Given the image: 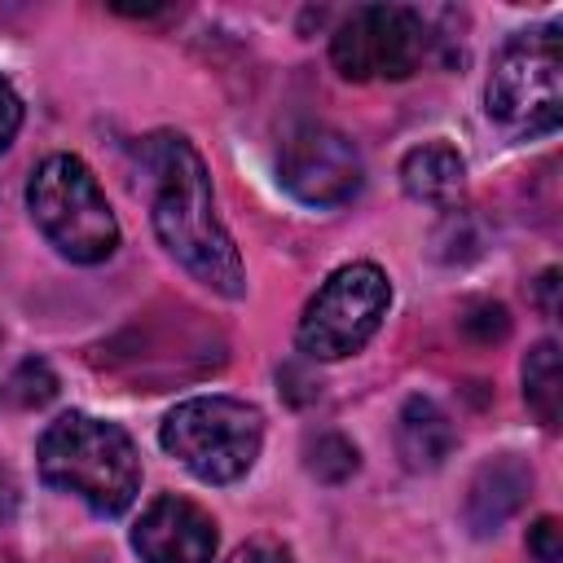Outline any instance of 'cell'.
I'll list each match as a JSON object with an SVG mask.
<instances>
[{"mask_svg": "<svg viewBox=\"0 0 563 563\" xmlns=\"http://www.w3.org/2000/svg\"><path fill=\"white\" fill-rule=\"evenodd\" d=\"M163 449L202 484L242 479L264 444V413L233 396H194L158 427Z\"/></svg>", "mask_w": 563, "mask_h": 563, "instance_id": "4", "label": "cell"}, {"mask_svg": "<svg viewBox=\"0 0 563 563\" xmlns=\"http://www.w3.org/2000/svg\"><path fill=\"white\" fill-rule=\"evenodd\" d=\"M387 308H391L387 273L378 264H365V260L343 264L308 299L299 330H295V343L308 361H343L378 334Z\"/></svg>", "mask_w": 563, "mask_h": 563, "instance_id": "6", "label": "cell"}, {"mask_svg": "<svg viewBox=\"0 0 563 563\" xmlns=\"http://www.w3.org/2000/svg\"><path fill=\"white\" fill-rule=\"evenodd\" d=\"M141 563H216V523L189 497H154L132 528Z\"/></svg>", "mask_w": 563, "mask_h": 563, "instance_id": "9", "label": "cell"}, {"mask_svg": "<svg viewBox=\"0 0 563 563\" xmlns=\"http://www.w3.org/2000/svg\"><path fill=\"white\" fill-rule=\"evenodd\" d=\"M528 554L537 563H559L563 559V523L554 515H541L532 528H528Z\"/></svg>", "mask_w": 563, "mask_h": 563, "instance_id": "17", "label": "cell"}, {"mask_svg": "<svg viewBox=\"0 0 563 563\" xmlns=\"http://www.w3.org/2000/svg\"><path fill=\"white\" fill-rule=\"evenodd\" d=\"M457 431L431 396H409L396 413V453L409 471H435L453 453Z\"/></svg>", "mask_w": 563, "mask_h": 563, "instance_id": "11", "label": "cell"}, {"mask_svg": "<svg viewBox=\"0 0 563 563\" xmlns=\"http://www.w3.org/2000/svg\"><path fill=\"white\" fill-rule=\"evenodd\" d=\"M427 53V22L405 4H361L330 35V62L343 79H409Z\"/></svg>", "mask_w": 563, "mask_h": 563, "instance_id": "7", "label": "cell"}, {"mask_svg": "<svg viewBox=\"0 0 563 563\" xmlns=\"http://www.w3.org/2000/svg\"><path fill=\"white\" fill-rule=\"evenodd\" d=\"M559 268H545L541 277H537V303H541V312L545 317H559Z\"/></svg>", "mask_w": 563, "mask_h": 563, "instance_id": "20", "label": "cell"}, {"mask_svg": "<svg viewBox=\"0 0 563 563\" xmlns=\"http://www.w3.org/2000/svg\"><path fill=\"white\" fill-rule=\"evenodd\" d=\"M26 207L48 246H57L70 264H101L119 246V220L88 163L75 154H48L31 172Z\"/></svg>", "mask_w": 563, "mask_h": 563, "instance_id": "3", "label": "cell"}, {"mask_svg": "<svg viewBox=\"0 0 563 563\" xmlns=\"http://www.w3.org/2000/svg\"><path fill=\"white\" fill-rule=\"evenodd\" d=\"M18 128H22V101H18V92H13V84L0 75V154L13 145V136H18Z\"/></svg>", "mask_w": 563, "mask_h": 563, "instance_id": "18", "label": "cell"}, {"mask_svg": "<svg viewBox=\"0 0 563 563\" xmlns=\"http://www.w3.org/2000/svg\"><path fill=\"white\" fill-rule=\"evenodd\" d=\"M488 119L519 136L554 132L563 119V40L559 22L515 31L488 70Z\"/></svg>", "mask_w": 563, "mask_h": 563, "instance_id": "5", "label": "cell"}, {"mask_svg": "<svg viewBox=\"0 0 563 563\" xmlns=\"http://www.w3.org/2000/svg\"><path fill=\"white\" fill-rule=\"evenodd\" d=\"M528 488H532V471H528L523 457L501 453V457L484 462L479 475L471 479V493H466V523H471V532H479V537L497 532L528 501Z\"/></svg>", "mask_w": 563, "mask_h": 563, "instance_id": "10", "label": "cell"}, {"mask_svg": "<svg viewBox=\"0 0 563 563\" xmlns=\"http://www.w3.org/2000/svg\"><path fill=\"white\" fill-rule=\"evenodd\" d=\"M224 563H295V554H290L282 541H246V545H238Z\"/></svg>", "mask_w": 563, "mask_h": 563, "instance_id": "19", "label": "cell"}, {"mask_svg": "<svg viewBox=\"0 0 563 563\" xmlns=\"http://www.w3.org/2000/svg\"><path fill=\"white\" fill-rule=\"evenodd\" d=\"M145 180H150V220L167 255L207 290L224 299L246 295L242 255L216 216V194L202 154L180 132H154L141 145Z\"/></svg>", "mask_w": 563, "mask_h": 563, "instance_id": "1", "label": "cell"}, {"mask_svg": "<svg viewBox=\"0 0 563 563\" xmlns=\"http://www.w3.org/2000/svg\"><path fill=\"white\" fill-rule=\"evenodd\" d=\"M361 466V457H356V444L352 440H343V435H317L312 444H308V471L317 475V479H325V484H343L352 471Z\"/></svg>", "mask_w": 563, "mask_h": 563, "instance_id": "15", "label": "cell"}, {"mask_svg": "<svg viewBox=\"0 0 563 563\" xmlns=\"http://www.w3.org/2000/svg\"><path fill=\"white\" fill-rule=\"evenodd\" d=\"M400 185L413 202L427 207H453L466 189V163L444 141H422L400 158Z\"/></svg>", "mask_w": 563, "mask_h": 563, "instance_id": "12", "label": "cell"}, {"mask_svg": "<svg viewBox=\"0 0 563 563\" xmlns=\"http://www.w3.org/2000/svg\"><path fill=\"white\" fill-rule=\"evenodd\" d=\"M4 396H9L13 405H22V409H40V405H48V400L57 396V378H53L48 361L26 356V361H22V365L9 374Z\"/></svg>", "mask_w": 563, "mask_h": 563, "instance_id": "14", "label": "cell"}, {"mask_svg": "<svg viewBox=\"0 0 563 563\" xmlns=\"http://www.w3.org/2000/svg\"><path fill=\"white\" fill-rule=\"evenodd\" d=\"M277 180L303 207H343L365 185L361 150L325 123H299L282 136L277 150Z\"/></svg>", "mask_w": 563, "mask_h": 563, "instance_id": "8", "label": "cell"}, {"mask_svg": "<svg viewBox=\"0 0 563 563\" xmlns=\"http://www.w3.org/2000/svg\"><path fill=\"white\" fill-rule=\"evenodd\" d=\"M35 462L44 484L79 497L92 515H106V519L123 515L141 493V457L132 435L119 422H106L79 409L44 427Z\"/></svg>", "mask_w": 563, "mask_h": 563, "instance_id": "2", "label": "cell"}, {"mask_svg": "<svg viewBox=\"0 0 563 563\" xmlns=\"http://www.w3.org/2000/svg\"><path fill=\"white\" fill-rule=\"evenodd\" d=\"M462 330H466L475 343H501V339L510 334V317H506V308H501V303L479 299V303H471V308H466Z\"/></svg>", "mask_w": 563, "mask_h": 563, "instance_id": "16", "label": "cell"}, {"mask_svg": "<svg viewBox=\"0 0 563 563\" xmlns=\"http://www.w3.org/2000/svg\"><path fill=\"white\" fill-rule=\"evenodd\" d=\"M523 400L532 409V418L554 431L559 413H563V369H559V343L541 339L528 356H523Z\"/></svg>", "mask_w": 563, "mask_h": 563, "instance_id": "13", "label": "cell"}]
</instances>
